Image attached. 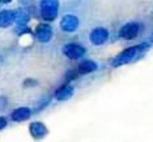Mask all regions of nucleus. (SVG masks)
<instances>
[{
    "label": "nucleus",
    "mask_w": 153,
    "mask_h": 142,
    "mask_svg": "<svg viewBox=\"0 0 153 142\" xmlns=\"http://www.w3.org/2000/svg\"><path fill=\"white\" fill-rule=\"evenodd\" d=\"M74 92H75L74 86L70 84V82H65L64 85H61L55 91V99L57 101H61V102L67 101L74 96Z\"/></svg>",
    "instance_id": "8"
},
{
    "label": "nucleus",
    "mask_w": 153,
    "mask_h": 142,
    "mask_svg": "<svg viewBox=\"0 0 153 142\" xmlns=\"http://www.w3.org/2000/svg\"><path fill=\"white\" fill-rule=\"evenodd\" d=\"M97 64L92 60H83L81 61L77 66V71L80 75H88V74H92L97 70Z\"/></svg>",
    "instance_id": "11"
},
{
    "label": "nucleus",
    "mask_w": 153,
    "mask_h": 142,
    "mask_svg": "<svg viewBox=\"0 0 153 142\" xmlns=\"http://www.w3.org/2000/svg\"><path fill=\"white\" fill-rule=\"evenodd\" d=\"M64 55L70 59V60H79L83 55L86 54V49L80 44H75V42H68L62 48Z\"/></svg>",
    "instance_id": "4"
},
{
    "label": "nucleus",
    "mask_w": 153,
    "mask_h": 142,
    "mask_svg": "<svg viewBox=\"0 0 153 142\" xmlns=\"http://www.w3.org/2000/svg\"><path fill=\"white\" fill-rule=\"evenodd\" d=\"M79 26H80V20L74 14H66V15H64L62 19H61V21H60L61 30H62L64 33H67V34L75 33L76 30L79 29Z\"/></svg>",
    "instance_id": "5"
},
{
    "label": "nucleus",
    "mask_w": 153,
    "mask_h": 142,
    "mask_svg": "<svg viewBox=\"0 0 153 142\" xmlns=\"http://www.w3.org/2000/svg\"><path fill=\"white\" fill-rule=\"evenodd\" d=\"M31 114H33V111L29 107H18L16 110L13 111L11 120L15 122H22L31 117Z\"/></svg>",
    "instance_id": "10"
},
{
    "label": "nucleus",
    "mask_w": 153,
    "mask_h": 142,
    "mask_svg": "<svg viewBox=\"0 0 153 142\" xmlns=\"http://www.w3.org/2000/svg\"><path fill=\"white\" fill-rule=\"evenodd\" d=\"M6 125H7L6 118H5V117H3V116H0V131L4 130L5 127H6Z\"/></svg>",
    "instance_id": "16"
},
{
    "label": "nucleus",
    "mask_w": 153,
    "mask_h": 142,
    "mask_svg": "<svg viewBox=\"0 0 153 142\" xmlns=\"http://www.w3.org/2000/svg\"><path fill=\"white\" fill-rule=\"evenodd\" d=\"M29 131H30V135H31L35 140H41L49 133L48 127L40 121H35V122L30 123Z\"/></svg>",
    "instance_id": "9"
},
{
    "label": "nucleus",
    "mask_w": 153,
    "mask_h": 142,
    "mask_svg": "<svg viewBox=\"0 0 153 142\" xmlns=\"http://www.w3.org/2000/svg\"><path fill=\"white\" fill-rule=\"evenodd\" d=\"M60 9L59 0H41L40 1V14L44 21L51 22L57 18Z\"/></svg>",
    "instance_id": "2"
},
{
    "label": "nucleus",
    "mask_w": 153,
    "mask_h": 142,
    "mask_svg": "<svg viewBox=\"0 0 153 142\" xmlns=\"http://www.w3.org/2000/svg\"><path fill=\"white\" fill-rule=\"evenodd\" d=\"M10 1H11V0H0V3H1V4H7Z\"/></svg>",
    "instance_id": "17"
},
{
    "label": "nucleus",
    "mask_w": 153,
    "mask_h": 142,
    "mask_svg": "<svg viewBox=\"0 0 153 142\" xmlns=\"http://www.w3.org/2000/svg\"><path fill=\"white\" fill-rule=\"evenodd\" d=\"M0 4H1V3H0Z\"/></svg>",
    "instance_id": "18"
},
{
    "label": "nucleus",
    "mask_w": 153,
    "mask_h": 142,
    "mask_svg": "<svg viewBox=\"0 0 153 142\" xmlns=\"http://www.w3.org/2000/svg\"><path fill=\"white\" fill-rule=\"evenodd\" d=\"M79 76H80V74H79L77 69H76V70H68V71L66 72L65 79H66V82H71V81H74L75 79H77Z\"/></svg>",
    "instance_id": "14"
},
{
    "label": "nucleus",
    "mask_w": 153,
    "mask_h": 142,
    "mask_svg": "<svg viewBox=\"0 0 153 142\" xmlns=\"http://www.w3.org/2000/svg\"><path fill=\"white\" fill-rule=\"evenodd\" d=\"M7 106V99L5 96H0V111H3Z\"/></svg>",
    "instance_id": "15"
},
{
    "label": "nucleus",
    "mask_w": 153,
    "mask_h": 142,
    "mask_svg": "<svg viewBox=\"0 0 153 142\" xmlns=\"http://www.w3.org/2000/svg\"><path fill=\"white\" fill-rule=\"evenodd\" d=\"M141 30H142V25L141 22L138 21H131V22H127L118 31V36L123 40H133L136 39L137 36L141 34Z\"/></svg>",
    "instance_id": "3"
},
{
    "label": "nucleus",
    "mask_w": 153,
    "mask_h": 142,
    "mask_svg": "<svg viewBox=\"0 0 153 142\" xmlns=\"http://www.w3.org/2000/svg\"><path fill=\"white\" fill-rule=\"evenodd\" d=\"M34 34H35V37L40 42L46 44V42L51 41L52 36H53V30H52L51 25L48 24V21H46V22H41V24L37 25L35 28Z\"/></svg>",
    "instance_id": "6"
},
{
    "label": "nucleus",
    "mask_w": 153,
    "mask_h": 142,
    "mask_svg": "<svg viewBox=\"0 0 153 142\" xmlns=\"http://www.w3.org/2000/svg\"><path fill=\"white\" fill-rule=\"evenodd\" d=\"M148 49H149L148 42H142L138 45L129 46L114 56L111 61V65H112V67H121V66L128 65V64L136 61V60H138L142 55L146 54Z\"/></svg>",
    "instance_id": "1"
},
{
    "label": "nucleus",
    "mask_w": 153,
    "mask_h": 142,
    "mask_svg": "<svg viewBox=\"0 0 153 142\" xmlns=\"http://www.w3.org/2000/svg\"><path fill=\"white\" fill-rule=\"evenodd\" d=\"M14 24V10L0 11V28H9Z\"/></svg>",
    "instance_id": "13"
},
{
    "label": "nucleus",
    "mask_w": 153,
    "mask_h": 142,
    "mask_svg": "<svg viewBox=\"0 0 153 142\" xmlns=\"http://www.w3.org/2000/svg\"><path fill=\"white\" fill-rule=\"evenodd\" d=\"M110 37V33L106 28H95L90 33V41L95 46H101Z\"/></svg>",
    "instance_id": "7"
},
{
    "label": "nucleus",
    "mask_w": 153,
    "mask_h": 142,
    "mask_svg": "<svg viewBox=\"0 0 153 142\" xmlns=\"http://www.w3.org/2000/svg\"><path fill=\"white\" fill-rule=\"evenodd\" d=\"M30 21V15L22 9L14 10V22L18 26H26Z\"/></svg>",
    "instance_id": "12"
}]
</instances>
